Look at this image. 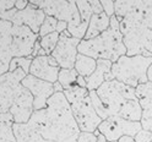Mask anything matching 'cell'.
Instances as JSON below:
<instances>
[{
  "label": "cell",
  "mask_w": 152,
  "mask_h": 142,
  "mask_svg": "<svg viewBox=\"0 0 152 142\" xmlns=\"http://www.w3.org/2000/svg\"><path fill=\"white\" fill-rule=\"evenodd\" d=\"M16 142H77L80 127L63 92L47 102V108L34 110L27 124H14Z\"/></svg>",
  "instance_id": "obj_1"
},
{
  "label": "cell",
  "mask_w": 152,
  "mask_h": 142,
  "mask_svg": "<svg viewBox=\"0 0 152 142\" xmlns=\"http://www.w3.org/2000/svg\"><path fill=\"white\" fill-rule=\"evenodd\" d=\"M114 16L120 22L126 55L152 58V0L114 1Z\"/></svg>",
  "instance_id": "obj_2"
},
{
  "label": "cell",
  "mask_w": 152,
  "mask_h": 142,
  "mask_svg": "<svg viewBox=\"0 0 152 142\" xmlns=\"http://www.w3.org/2000/svg\"><path fill=\"white\" fill-rule=\"evenodd\" d=\"M79 54L87 55L94 60L104 59L113 64L119 58L126 55V48L123 42V34L120 32V22L115 16L110 17V25L107 31L93 39H83L77 47Z\"/></svg>",
  "instance_id": "obj_3"
},
{
  "label": "cell",
  "mask_w": 152,
  "mask_h": 142,
  "mask_svg": "<svg viewBox=\"0 0 152 142\" xmlns=\"http://www.w3.org/2000/svg\"><path fill=\"white\" fill-rule=\"evenodd\" d=\"M68 102L70 103L72 115L77 122L81 132H92L98 129L103 121L94 110L90 98V91L74 84L70 90L63 92Z\"/></svg>",
  "instance_id": "obj_4"
},
{
  "label": "cell",
  "mask_w": 152,
  "mask_h": 142,
  "mask_svg": "<svg viewBox=\"0 0 152 142\" xmlns=\"http://www.w3.org/2000/svg\"><path fill=\"white\" fill-rule=\"evenodd\" d=\"M151 64L152 58L142 55H124L112 65V75L114 80L136 88L139 84L148 82L147 70Z\"/></svg>",
  "instance_id": "obj_5"
},
{
  "label": "cell",
  "mask_w": 152,
  "mask_h": 142,
  "mask_svg": "<svg viewBox=\"0 0 152 142\" xmlns=\"http://www.w3.org/2000/svg\"><path fill=\"white\" fill-rule=\"evenodd\" d=\"M96 93L106 108L108 118L118 117L120 110L130 100L139 99L134 87L126 86L117 80L106 81L96 91Z\"/></svg>",
  "instance_id": "obj_6"
},
{
  "label": "cell",
  "mask_w": 152,
  "mask_h": 142,
  "mask_svg": "<svg viewBox=\"0 0 152 142\" xmlns=\"http://www.w3.org/2000/svg\"><path fill=\"white\" fill-rule=\"evenodd\" d=\"M31 3L42 9L47 16H52L58 21L68 23V31L71 34V37L75 38L81 25V16L77 6H76V1H66V0L39 1V0H34V1Z\"/></svg>",
  "instance_id": "obj_7"
},
{
  "label": "cell",
  "mask_w": 152,
  "mask_h": 142,
  "mask_svg": "<svg viewBox=\"0 0 152 142\" xmlns=\"http://www.w3.org/2000/svg\"><path fill=\"white\" fill-rule=\"evenodd\" d=\"M27 74L22 69L6 72L0 76V115L9 113L12 104L22 90V80Z\"/></svg>",
  "instance_id": "obj_8"
},
{
  "label": "cell",
  "mask_w": 152,
  "mask_h": 142,
  "mask_svg": "<svg viewBox=\"0 0 152 142\" xmlns=\"http://www.w3.org/2000/svg\"><path fill=\"white\" fill-rule=\"evenodd\" d=\"M97 130L107 141L113 142L118 141L121 136L134 137L140 130H142V126L140 121H130L120 117H110L103 120Z\"/></svg>",
  "instance_id": "obj_9"
},
{
  "label": "cell",
  "mask_w": 152,
  "mask_h": 142,
  "mask_svg": "<svg viewBox=\"0 0 152 142\" xmlns=\"http://www.w3.org/2000/svg\"><path fill=\"white\" fill-rule=\"evenodd\" d=\"M38 34L26 26H12L11 53L14 58H31Z\"/></svg>",
  "instance_id": "obj_10"
},
{
  "label": "cell",
  "mask_w": 152,
  "mask_h": 142,
  "mask_svg": "<svg viewBox=\"0 0 152 142\" xmlns=\"http://www.w3.org/2000/svg\"><path fill=\"white\" fill-rule=\"evenodd\" d=\"M80 39L68 37L64 33H60L59 42L55 49L52 53V56L56 60L61 69H74L76 58L79 55L77 47L80 44Z\"/></svg>",
  "instance_id": "obj_11"
},
{
  "label": "cell",
  "mask_w": 152,
  "mask_h": 142,
  "mask_svg": "<svg viewBox=\"0 0 152 142\" xmlns=\"http://www.w3.org/2000/svg\"><path fill=\"white\" fill-rule=\"evenodd\" d=\"M22 86L26 87L33 96V107L34 110H41L47 108V102L55 93L54 84L39 80L32 75H27L22 80Z\"/></svg>",
  "instance_id": "obj_12"
},
{
  "label": "cell",
  "mask_w": 152,
  "mask_h": 142,
  "mask_svg": "<svg viewBox=\"0 0 152 142\" xmlns=\"http://www.w3.org/2000/svg\"><path fill=\"white\" fill-rule=\"evenodd\" d=\"M45 17H47V15L42 9H39L34 4L30 3L25 10L16 12L11 23L16 25V26H26L30 28V30H32V32L38 34L41 30V26L43 25V22L45 20Z\"/></svg>",
  "instance_id": "obj_13"
},
{
  "label": "cell",
  "mask_w": 152,
  "mask_h": 142,
  "mask_svg": "<svg viewBox=\"0 0 152 142\" xmlns=\"http://www.w3.org/2000/svg\"><path fill=\"white\" fill-rule=\"evenodd\" d=\"M33 96L26 87H22L21 92L16 97L12 107L10 109L11 115L14 117L15 124H27L30 121L34 107H33Z\"/></svg>",
  "instance_id": "obj_14"
},
{
  "label": "cell",
  "mask_w": 152,
  "mask_h": 142,
  "mask_svg": "<svg viewBox=\"0 0 152 142\" xmlns=\"http://www.w3.org/2000/svg\"><path fill=\"white\" fill-rule=\"evenodd\" d=\"M135 91L142 108L141 126L144 130L152 132V82L139 84Z\"/></svg>",
  "instance_id": "obj_15"
},
{
  "label": "cell",
  "mask_w": 152,
  "mask_h": 142,
  "mask_svg": "<svg viewBox=\"0 0 152 142\" xmlns=\"http://www.w3.org/2000/svg\"><path fill=\"white\" fill-rule=\"evenodd\" d=\"M60 69H61L60 66H52L49 64L48 55H43V56L38 55L32 60L31 68H30V75L39 80L55 83L58 81Z\"/></svg>",
  "instance_id": "obj_16"
},
{
  "label": "cell",
  "mask_w": 152,
  "mask_h": 142,
  "mask_svg": "<svg viewBox=\"0 0 152 142\" xmlns=\"http://www.w3.org/2000/svg\"><path fill=\"white\" fill-rule=\"evenodd\" d=\"M112 65L113 63L109 60L98 59L97 60V69L94 72L86 79V88L91 91H97L106 81L114 80L112 75Z\"/></svg>",
  "instance_id": "obj_17"
},
{
  "label": "cell",
  "mask_w": 152,
  "mask_h": 142,
  "mask_svg": "<svg viewBox=\"0 0 152 142\" xmlns=\"http://www.w3.org/2000/svg\"><path fill=\"white\" fill-rule=\"evenodd\" d=\"M12 26L11 22L0 20V60L7 68H10V63L14 59L11 53Z\"/></svg>",
  "instance_id": "obj_18"
},
{
  "label": "cell",
  "mask_w": 152,
  "mask_h": 142,
  "mask_svg": "<svg viewBox=\"0 0 152 142\" xmlns=\"http://www.w3.org/2000/svg\"><path fill=\"white\" fill-rule=\"evenodd\" d=\"M109 25H110V17H108L104 12L98 14V15L93 14L92 17H91V21H90V25H88V28H87L86 36H85L83 39L88 41V39L96 38V37L102 34L104 31L108 30Z\"/></svg>",
  "instance_id": "obj_19"
},
{
  "label": "cell",
  "mask_w": 152,
  "mask_h": 142,
  "mask_svg": "<svg viewBox=\"0 0 152 142\" xmlns=\"http://www.w3.org/2000/svg\"><path fill=\"white\" fill-rule=\"evenodd\" d=\"M74 69L77 71L79 76L87 79L88 76H91V75L94 72V70L97 69V60H94L93 58H90L87 55L79 54L77 58H76V63H75Z\"/></svg>",
  "instance_id": "obj_20"
},
{
  "label": "cell",
  "mask_w": 152,
  "mask_h": 142,
  "mask_svg": "<svg viewBox=\"0 0 152 142\" xmlns=\"http://www.w3.org/2000/svg\"><path fill=\"white\" fill-rule=\"evenodd\" d=\"M79 77V74L75 69H60L58 82L63 86L64 91L70 90L74 84H76V80Z\"/></svg>",
  "instance_id": "obj_21"
},
{
  "label": "cell",
  "mask_w": 152,
  "mask_h": 142,
  "mask_svg": "<svg viewBox=\"0 0 152 142\" xmlns=\"http://www.w3.org/2000/svg\"><path fill=\"white\" fill-rule=\"evenodd\" d=\"M59 37H60V33L54 32V33H50V34L45 36V37H43V38L39 39L42 49L45 52L47 55H52L53 50L55 49L56 44H58V42H59Z\"/></svg>",
  "instance_id": "obj_22"
},
{
  "label": "cell",
  "mask_w": 152,
  "mask_h": 142,
  "mask_svg": "<svg viewBox=\"0 0 152 142\" xmlns=\"http://www.w3.org/2000/svg\"><path fill=\"white\" fill-rule=\"evenodd\" d=\"M33 58H14L10 63V68H9V71L12 72L16 69H22L27 75H30V68L32 64Z\"/></svg>",
  "instance_id": "obj_23"
},
{
  "label": "cell",
  "mask_w": 152,
  "mask_h": 142,
  "mask_svg": "<svg viewBox=\"0 0 152 142\" xmlns=\"http://www.w3.org/2000/svg\"><path fill=\"white\" fill-rule=\"evenodd\" d=\"M56 26H58V20L54 18V17H52V16H47L43 25L41 26V30H39L38 36H39L41 38H43V37L48 36L50 33L56 32Z\"/></svg>",
  "instance_id": "obj_24"
},
{
  "label": "cell",
  "mask_w": 152,
  "mask_h": 142,
  "mask_svg": "<svg viewBox=\"0 0 152 142\" xmlns=\"http://www.w3.org/2000/svg\"><path fill=\"white\" fill-rule=\"evenodd\" d=\"M0 142H16L12 125H7L0 121Z\"/></svg>",
  "instance_id": "obj_25"
},
{
  "label": "cell",
  "mask_w": 152,
  "mask_h": 142,
  "mask_svg": "<svg viewBox=\"0 0 152 142\" xmlns=\"http://www.w3.org/2000/svg\"><path fill=\"white\" fill-rule=\"evenodd\" d=\"M134 138H135V142H151L152 141V132L142 129L134 136Z\"/></svg>",
  "instance_id": "obj_26"
},
{
  "label": "cell",
  "mask_w": 152,
  "mask_h": 142,
  "mask_svg": "<svg viewBox=\"0 0 152 142\" xmlns=\"http://www.w3.org/2000/svg\"><path fill=\"white\" fill-rule=\"evenodd\" d=\"M101 4L103 6V10H104V14H106L108 17H112L114 16V1H109V0H107V1H104V0H101Z\"/></svg>",
  "instance_id": "obj_27"
},
{
  "label": "cell",
  "mask_w": 152,
  "mask_h": 142,
  "mask_svg": "<svg viewBox=\"0 0 152 142\" xmlns=\"http://www.w3.org/2000/svg\"><path fill=\"white\" fill-rule=\"evenodd\" d=\"M77 142H98L97 136L92 132H80Z\"/></svg>",
  "instance_id": "obj_28"
},
{
  "label": "cell",
  "mask_w": 152,
  "mask_h": 142,
  "mask_svg": "<svg viewBox=\"0 0 152 142\" xmlns=\"http://www.w3.org/2000/svg\"><path fill=\"white\" fill-rule=\"evenodd\" d=\"M88 3H90V6H91V10H92V12L94 15H98V14L104 12L103 6H102L101 1H98V0H91V1H88Z\"/></svg>",
  "instance_id": "obj_29"
},
{
  "label": "cell",
  "mask_w": 152,
  "mask_h": 142,
  "mask_svg": "<svg viewBox=\"0 0 152 142\" xmlns=\"http://www.w3.org/2000/svg\"><path fill=\"white\" fill-rule=\"evenodd\" d=\"M0 121L4 122V124H7V125H14V124H15V121H14V117L11 115V113H10V111L0 115Z\"/></svg>",
  "instance_id": "obj_30"
},
{
  "label": "cell",
  "mask_w": 152,
  "mask_h": 142,
  "mask_svg": "<svg viewBox=\"0 0 152 142\" xmlns=\"http://www.w3.org/2000/svg\"><path fill=\"white\" fill-rule=\"evenodd\" d=\"M30 1H26V0H18V1H15V9L18 11H22L28 6Z\"/></svg>",
  "instance_id": "obj_31"
},
{
  "label": "cell",
  "mask_w": 152,
  "mask_h": 142,
  "mask_svg": "<svg viewBox=\"0 0 152 142\" xmlns=\"http://www.w3.org/2000/svg\"><path fill=\"white\" fill-rule=\"evenodd\" d=\"M68 30V23L63 22V21H58V26H56V32L58 33H63L64 31Z\"/></svg>",
  "instance_id": "obj_32"
},
{
  "label": "cell",
  "mask_w": 152,
  "mask_h": 142,
  "mask_svg": "<svg viewBox=\"0 0 152 142\" xmlns=\"http://www.w3.org/2000/svg\"><path fill=\"white\" fill-rule=\"evenodd\" d=\"M41 42H39V39H38L37 42H36V44H34V47H33V52H32V58L34 59L36 56H38V52L41 50Z\"/></svg>",
  "instance_id": "obj_33"
},
{
  "label": "cell",
  "mask_w": 152,
  "mask_h": 142,
  "mask_svg": "<svg viewBox=\"0 0 152 142\" xmlns=\"http://www.w3.org/2000/svg\"><path fill=\"white\" fill-rule=\"evenodd\" d=\"M76 84L82 87V88H86V79L82 77V76H79L77 80H76Z\"/></svg>",
  "instance_id": "obj_34"
},
{
  "label": "cell",
  "mask_w": 152,
  "mask_h": 142,
  "mask_svg": "<svg viewBox=\"0 0 152 142\" xmlns=\"http://www.w3.org/2000/svg\"><path fill=\"white\" fill-rule=\"evenodd\" d=\"M94 135L97 136V140H98V142H109V141H107V140H106V137H104L102 134H99V131H98V130H96V131H94ZM113 142H118V141H113Z\"/></svg>",
  "instance_id": "obj_35"
},
{
  "label": "cell",
  "mask_w": 152,
  "mask_h": 142,
  "mask_svg": "<svg viewBox=\"0 0 152 142\" xmlns=\"http://www.w3.org/2000/svg\"><path fill=\"white\" fill-rule=\"evenodd\" d=\"M118 142H135V138L132 136H121Z\"/></svg>",
  "instance_id": "obj_36"
},
{
  "label": "cell",
  "mask_w": 152,
  "mask_h": 142,
  "mask_svg": "<svg viewBox=\"0 0 152 142\" xmlns=\"http://www.w3.org/2000/svg\"><path fill=\"white\" fill-rule=\"evenodd\" d=\"M53 84H54V91H55V93H56V92H64L63 86H61V84H60L58 81H56L55 83H53Z\"/></svg>",
  "instance_id": "obj_37"
},
{
  "label": "cell",
  "mask_w": 152,
  "mask_h": 142,
  "mask_svg": "<svg viewBox=\"0 0 152 142\" xmlns=\"http://www.w3.org/2000/svg\"><path fill=\"white\" fill-rule=\"evenodd\" d=\"M147 80L148 82H152V64L150 65V68L147 70Z\"/></svg>",
  "instance_id": "obj_38"
},
{
  "label": "cell",
  "mask_w": 152,
  "mask_h": 142,
  "mask_svg": "<svg viewBox=\"0 0 152 142\" xmlns=\"http://www.w3.org/2000/svg\"><path fill=\"white\" fill-rule=\"evenodd\" d=\"M0 20H1V18H0Z\"/></svg>",
  "instance_id": "obj_39"
},
{
  "label": "cell",
  "mask_w": 152,
  "mask_h": 142,
  "mask_svg": "<svg viewBox=\"0 0 152 142\" xmlns=\"http://www.w3.org/2000/svg\"><path fill=\"white\" fill-rule=\"evenodd\" d=\"M151 142H152V141H151Z\"/></svg>",
  "instance_id": "obj_40"
}]
</instances>
